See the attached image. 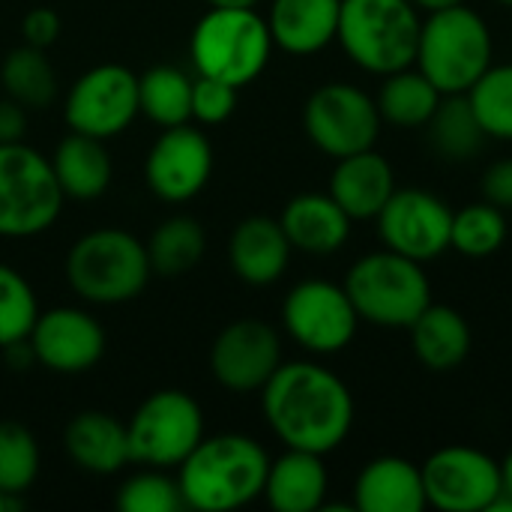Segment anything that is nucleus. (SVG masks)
Returning a JSON list of instances; mask_svg holds the SVG:
<instances>
[{"label": "nucleus", "instance_id": "nucleus-35", "mask_svg": "<svg viewBox=\"0 0 512 512\" xmlns=\"http://www.w3.org/2000/svg\"><path fill=\"white\" fill-rule=\"evenodd\" d=\"M120 512H180L186 510L177 477L162 468H144L132 474L117 492Z\"/></svg>", "mask_w": 512, "mask_h": 512}, {"label": "nucleus", "instance_id": "nucleus-36", "mask_svg": "<svg viewBox=\"0 0 512 512\" xmlns=\"http://www.w3.org/2000/svg\"><path fill=\"white\" fill-rule=\"evenodd\" d=\"M39 315L30 282L9 264H0V351L30 336Z\"/></svg>", "mask_w": 512, "mask_h": 512}, {"label": "nucleus", "instance_id": "nucleus-31", "mask_svg": "<svg viewBox=\"0 0 512 512\" xmlns=\"http://www.w3.org/2000/svg\"><path fill=\"white\" fill-rule=\"evenodd\" d=\"M204 249H207V234L201 222L192 216H171L147 240L150 270L156 276L177 279L198 267V261L204 258Z\"/></svg>", "mask_w": 512, "mask_h": 512}, {"label": "nucleus", "instance_id": "nucleus-1", "mask_svg": "<svg viewBox=\"0 0 512 512\" xmlns=\"http://www.w3.org/2000/svg\"><path fill=\"white\" fill-rule=\"evenodd\" d=\"M261 408L270 432L291 450L327 456L354 426V396L330 369L297 360L282 363L261 387Z\"/></svg>", "mask_w": 512, "mask_h": 512}, {"label": "nucleus", "instance_id": "nucleus-39", "mask_svg": "<svg viewBox=\"0 0 512 512\" xmlns=\"http://www.w3.org/2000/svg\"><path fill=\"white\" fill-rule=\"evenodd\" d=\"M483 201L512 210V159H501L483 174Z\"/></svg>", "mask_w": 512, "mask_h": 512}, {"label": "nucleus", "instance_id": "nucleus-29", "mask_svg": "<svg viewBox=\"0 0 512 512\" xmlns=\"http://www.w3.org/2000/svg\"><path fill=\"white\" fill-rule=\"evenodd\" d=\"M426 126H429V141H432L435 153L450 162H465V159L477 156L486 141V132L474 114L468 93L441 96V102Z\"/></svg>", "mask_w": 512, "mask_h": 512}, {"label": "nucleus", "instance_id": "nucleus-23", "mask_svg": "<svg viewBox=\"0 0 512 512\" xmlns=\"http://www.w3.org/2000/svg\"><path fill=\"white\" fill-rule=\"evenodd\" d=\"M354 507L360 512H420L429 507L420 468L402 456L372 459L354 483Z\"/></svg>", "mask_w": 512, "mask_h": 512}, {"label": "nucleus", "instance_id": "nucleus-28", "mask_svg": "<svg viewBox=\"0 0 512 512\" xmlns=\"http://www.w3.org/2000/svg\"><path fill=\"white\" fill-rule=\"evenodd\" d=\"M441 90L420 72V69H399L384 75L381 93H378V111L381 120L393 123V126H426L429 117L435 114L438 102H441Z\"/></svg>", "mask_w": 512, "mask_h": 512}, {"label": "nucleus", "instance_id": "nucleus-41", "mask_svg": "<svg viewBox=\"0 0 512 512\" xmlns=\"http://www.w3.org/2000/svg\"><path fill=\"white\" fill-rule=\"evenodd\" d=\"M417 9H426V12H438V9H450V6H459L465 0H411Z\"/></svg>", "mask_w": 512, "mask_h": 512}, {"label": "nucleus", "instance_id": "nucleus-7", "mask_svg": "<svg viewBox=\"0 0 512 512\" xmlns=\"http://www.w3.org/2000/svg\"><path fill=\"white\" fill-rule=\"evenodd\" d=\"M360 315L375 327H411L420 312L432 303V285L423 264L393 249L363 255L345 276L342 285Z\"/></svg>", "mask_w": 512, "mask_h": 512}, {"label": "nucleus", "instance_id": "nucleus-42", "mask_svg": "<svg viewBox=\"0 0 512 512\" xmlns=\"http://www.w3.org/2000/svg\"><path fill=\"white\" fill-rule=\"evenodd\" d=\"M213 9H255L258 0H207Z\"/></svg>", "mask_w": 512, "mask_h": 512}, {"label": "nucleus", "instance_id": "nucleus-4", "mask_svg": "<svg viewBox=\"0 0 512 512\" xmlns=\"http://www.w3.org/2000/svg\"><path fill=\"white\" fill-rule=\"evenodd\" d=\"M492 30L468 3L429 12L420 27L417 66L444 93H468L492 66Z\"/></svg>", "mask_w": 512, "mask_h": 512}, {"label": "nucleus", "instance_id": "nucleus-13", "mask_svg": "<svg viewBox=\"0 0 512 512\" xmlns=\"http://www.w3.org/2000/svg\"><path fill=\"white\" fill-rule=\"evenodd\" d=\"M426 504L444 512H486L504 492L501 462L474 447H444L423 465Z\"/></svg>", "mask_w": 512, "mask_h": 512}, {"label": "nucleus", "instance_id": "nucleus-5", "mask_svg": "<svg viewBox=\"0 0 512 512\" xmlns=\"http://www.w3.org/2000/svg\"><path fill=\"white\" fill-rule=\"evenodd\" d=\"M420 27L411 0H342L336 39L360 69L390 75L417 60Z\"/></svg>", "mask_w": 512, "mask_h": 512}, {"label": "nucleus", "instance_id": "nucleus-45", "mask_svg": "<svg viewBox=\"0 0 512 512\" xmlns=\"http://www.w3.org/2000/svg\"><path fill=\"white\" fill-rule=\"evenodd\" d=\"M498 3H504V6H512V0H498Z\"/></svg>", "mask_w": 512, "mask_h": 512}, {"label": "nucleus", "instance_id": "nucleus-2", "mask_svg": "<svg viewBox=\"0 0 512 512\" xmlns=\"http://www.w3.org/2000/svg\"><path fill=\"white\" fill-rule=\"evenodd\" d=\"M270 456L237 432L201 438V444L177 468V483L189 510L231 512L264 495Z\"/></svg>", "mask_w": 512, "mask_h": 512}, {"label": "nucleus", "instance_id": "nucleus-21", "mask_svg": "<svg viewBox=\"0 0 512 512\" xmlns=\"http://www.w3.org/2000/svg\"><path fill=\"white\" fill-rule=\"evenodd\" d=\"M66 456L87 474L111 477L129 459V435L126 423L105 411H81L63 429Z\"/></svg>", "mask_w": 512, "mask_h": 512}, {"label": "nucleus", "instance_id": "nucleus-18", "mask_svg": "<svg viewBox=\"0 0 512 512\" xmlns=\"http://www.w3.org/2000/svg\"><path fill=\"white\" fill-rule=\"evenodd\" d=\"M291 261V243L270 216H249L243 219L228 240V264L237 279L246 285H273L285 276Z\"/></svg>", "mask_w": 512, "mask_h": 512}, {"label": "nucleus", "instance_id": "nucleus-20", "mask_svg": "<svg viewBox=\"0 0 512 512\" xmlns=\"http://www.w3.org/2000/svg\"><path fill=\"white\" fill-rule=\"evenodd\" d=\"M393 192H396L393 168L381 153H375V147L336 159L330 177V195L351 216V222L375 219Z\"/></svg>", "mask_w": 512, "mask_h": 512}, {"label": "nucleus", "instance_id": "nucleus-38", "mask_svg": "<svg viewBox=\"0 0 512 512\" xmlns=\"http://www.w3.org/2000/svg\"><path fill=\"white\" fill-rule=\"evenodd\" d=\"M60 36V15L48 6H33L21 18V39L36 48H51Z\"/></svg>", "mask_w": 512, "mask_h": 512}, {"label": "nucleus", "instance_id": "nucleus-6", "mask_svg": "<svg viewBox=\"0 0 512 512\" xmlns=\"http://www.w3.org/2000/svg\"><path fill=\"white\" fill-rule=\"evenodd\" d=\"M273 36L267 18L255 9H213L204 12L189 39L195 75L219 78L237 90L252 84L270 63Z\"/></svg>", "mask_w": 512, "mask_h": 512}, {"label": "nucleus", "instance_id": "nucleus-11", "mask_svg": "<svg viewBox=\"0 0 512 512\" xmlns=\"http://www.w3.org/2000/svg\"><path fill=\"white\" fill-rule=\"evenodd\" d=\"M138 108V75L120 63H99L78 75L63 102L69 132L108 141L132 126Z\"/></svg>", "mask_w": 512, "mask_h": 512}, {"label": "nucleus", "instance_id": "nucleus-15", "mask_svg": "<svg viewBox=\"0 0 512 512\" xmlns=\"http://www.w3.org/2000/svg\"><path fill=\"white\" fill-rule=\"evenodd\" d=\"M210 174H213L210 138L201 129H192V123L162 129L144 162V180L150 192L165 204L192 201L207 186Z\"/></svg>", "mask_w": 512, "mask_h": 512}, {"label": "nucleus", "instance_id": "nucleus-34", "mask_svg": "<svg viewBox=\"0 0 512 512\" xmlns=\"http://www.w3.org/2000/svg\"><path fill=\"white\" fill-rule=\"evenodd\" d=\"M468 99L486 138L512 141V63L489 66L468 90Z\"/></svg>", "mask_w": 512, "mask_h": 512}, {"label": "nucleus", "instance_id": "nucleus-14", "mask_svg": "<svg viewBox=\"0 0 512 512\" xmlns=\"http://www.w3.org/2000/svg\"><path fill=\"white\" fill-rule=\"evenodd\" d=\"M375 219L384 246L405 258L423 264L450 249L453 210L426 189H396Z\"/></svg>", "mask_w": 512, "mask_h": 512}, {"label": "nucleus", "instance_id": "nucleus-24", "mask_svg": "<svg viewBox=\"0 0 512 512\" xmlns=\"http://www.w3.org/2000/svg\"><path fill=\"white\" fill-rule=\"evenodd\" d=\"M327 468L318 453L285 450L267 468L264 498L276 512H315L327 504Z\"/></svg>", "mask_w": 512, "mask_h": 512}, {"label": "nucleus", "instance_id": "nucleus-25", "mask_svg": "<svg viewBox=\"0 0 512 512\" xmlns=\"http://www.w3.org/2000/svg\"><path fill=\"white\" fill-rule=\"evenodd\" d=\"M51 168L63 198L72 201H96L111 183V156L105 141L69 132L57 150L51 153Z\"/></svg>", "mask_w": 512, "mask_h": 512}, {"label": "nucleus", "instance_id": "nucleus-17", "mask_svg": "<svg viewBox=\"0 0 512 512\" xmlns=\"http://www.w3.org/2000/svg\"><path fill=\"white\" fill-rule=\"evenodd\" d=\"M27 342L36 354V363L57 375L90 372L105 354L102 324L78 306L39 312Z\"/></svg>", "mask_w": 512, "mask_h": 512}, {"label": "nucleus", "instance_id": "nucleus-32", "mask_svg": "<svg viewBox=\"0 0 512 512\" xmlns=\"http://www.w3.org/2000/svg\"><path fill=\"white\" fill-rule=\"evenodd\" d=\"M507 240V219L504 210L480 201L468 204L459 213H453V228H450V246L465 255V258H489L495 255Z\"/></svg>", "mask_w": 512, "mask_h": 512}, {"label": "nucleus", "instance_id": "nucleus-9", "mask_svg": "<svg viewBox=\"0 0 512 512\" xmlns=\"http://www.w3.org/2000/svg\"><path fill=\"white\" fill-rule=\"evenodd\" d=\"M129 459L144 468H180L204 438L201 405L183 390H159L147 396L126 423Z\"/></svg>", "mask_w": 512, "mask_h": 512}, {"label": "nucleus", "instance_id": "nucleus-37", "mask_svg": "<svg viewBox=\"0 0 512 512\" xmlns=\"http://www.w3.org/2000/svg\"><path fill=\"white\" fill-rule=\"evenodd\" d=\"M237 108V87L225 84L219 78L195 75L192 81V120L204 126H219L225 123Z\"/></svg>", "mask_w": 512, "mask_h": 512}, {"label": "nucleus", "instance_id": "nucleus-40", "mask_svg": "<svg viewBox=\"0 0 512 512\" xmlns=\"http://www.w3.org/2000/svg\"><path fill=\"white\" fill-rule=\"evenodd\" d=\"M24 132H27V108L9 96L0 99V144L24 141Z\"/></svg>", "mask_w": 512, "mask_h": 512}, {"label": "nucleus", "instance_id": "nucleus-12", "mask_svg": "<svg viewBox=\"0 0 512 512\" xmlns=\"http://www.w3.org/2000/svg\"><path fill=\"white\" fill-rule=\"evenodd\" d=\"M282 324L300 348L312 354H339L351 345L360 315L342 285L306 279L288 291Z\"/></svg>", "mask_w": 512, "mask_h": 512}, {"label": "nucleus", "instance_id": "nucleus-19", "mask_svg": "<svg viewBox=\"0 0 512 512\" xmlns=\"http://www.w3.org/2000/svg\"><path fill=\"white\" fill-rule=\"evenodd\" d=\"M279 225L291 249H300L306 255H333L345 246L351 234V216L336 204L330 192L294 195L285 204Z\"/></svg>", "mask_w": 512, "mask_h": 512}, {"label": "nucleus", "instance_id": "nucleus-30", "mask_svg": "<svg viewBox=\"0 0 512 512\" xmlns=\"http://www.w3.org/2000/svg\"><path fill=\"white\" fill-rule=\"evenodd\" d=\"M0 84L9 99L30 108H45L57 96V72L45 54V48L21 42L3 57L0 66Z\"/></svg>", "mask_w": 512, "mask_h": 512}, {"label": "nucleus", "instance_id": "nucleus-43", "mask_svg": "<svg viewBox=\"0 0 512 512\" xmlns=\"http://www.w3.org/2000/svg\"><path fill=\"white\" fill-rule=\"evenodd\" d=\"M501 486H504V495L512 498V450L507 453V459L501 462Z\"/></svg>", "mask_w": 512, "mask_h": 512}, {"label": "nucleus", "instance_id": "nucleus-44", "mask_svg": "<svg viewBox=\"0 0 512 512\" xmlns=\"http://www.w3.org/2000/svg\"><path fill=\"white\" fill-rule=\"evenodd\" d=\"M9 510H18V507H15V501H12V498H6V495L0 492V512H9Z\"/></svg>", "mask_w": 512, "mask_h": 512}, {"label": "nucleus", "instance_id": "nucleus-26", "mask_svg": "<svg viewBox=\"0 0 512 512\" xmlns=\"http://www.w3.org/2000/svg\"><path fill=\"white\" fill-rule=\"evenodd\" d=\"M408 330L417 360L432 372H450L471 354V327L450 306L429 303Z\"/></svg>", "mask_w": 512, "mask_h": 512}, {"label": "nucleus", "instance_id": "nucleus-3", "mask_svg": "<svg viewBox=\"0 0 512 512\" xmlns=\"http://www.w3.org/2000/svg\"><path fill=\"white\" fill-rule=\"evenodd\" d=\"M63 270L69 288L93 306L129 303L153 276L147 246L120 228H96L78 237L66 252Z\"/></svg>", "mask_w": 512, "mask_h": 512}, {"label": "nucleus", "instance_id": "nucleus-22", "mask_svg": "<svg viewBox=\"0 0 512 512\" xmlns=\"http://www.w3.org/2000/svg\"><path fill=\"white\" fill-rule=\"evenodd\" d=\"M342 0H273L267 27L273 45L288 54H318L339 33Z\"/></svg>", "mask_w": 512, "mask_h": 512}, {"label": "nucleus", "instance_id": "nucleus-10", "mask_svg": "<svg viewBox=\"0 0 512 512\" xmlns=\"http://www.w3.org/2000/svg\"><path fill=\"white\" fill-rule=\"evenodd\" d=\"M303 126L321 153L342 159L375 147L381 135V111L366 90L345 81H330L306 99Z\"/></svg>", "mask_w": 512, "mask_h": 512}, {"label": "nucleus", "instance_id": "nucleus-16", "mask_svg": "<svg viewBox=\"0 0 512 512\" xmlns=\"http://www.w3.org/2000/svg\"><path fill=\"white\" fill-rule=\"evenodd\" d=\"M282 366L279 333L258 321L240 318L222 327L210 348V372L231 393H258Z\"/></svg>", "mask_w": 512, "mask_h": 512}, {"label": "nucleus", "instance_id": "nucleus-8", "mask_svg": "<svg viewBox=\"0 0 512 512\" xmlns=\"http://www.w3.org/2000/svg\"><path fill=\"white\" fill-rule=\"evenodd\" d=\"M63 201L48 156L24 141L0 144V237L27 240L48 231Z\"/></svg>", "mask_w": 512, "mask_h": 512}, {"label": "nucleus", "instance_id": "nucleus-33", "mask_svg": "<svg viewBox=\"0 0 512 512\" xmlns=\"http://www.w3.org/2000/svg\"><path fill=\"white\" fill-rule=\"evenodd\" d=\"M39 474V447L21 423H0V492L21 507V495Z\"/></svg>", "mask_w": 512, "mask_h": 512}, {"label": "nucleus", "instance_id": "nucleus-27", "mask_svg": "<svg viewBox=\"0 0 512 512\" xmlns=\"http://www.w3.org/2000/svg\"><path fill=\"white\" fill-rule=\"evenodd\" d=\"M192 75H186L180 66H150L144 75H138V108L141 114L168 129L192 120Z\"/></svg>", "mask_w": 512, "mask_h": 512}]
</instances>
